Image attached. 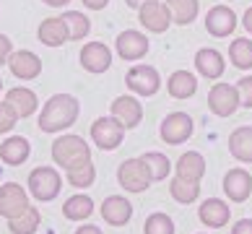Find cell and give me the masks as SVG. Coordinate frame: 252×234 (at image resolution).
Segmentation results:
<instances>
[{"instance_id":"1","label":"cell","mask_w":252,"mask_h":234,"mask_svg":"<svg viewBox=\"0 0 252 234\" xmlns=\"http://www.w3.org/2000/svg\"><path fill=\"white\" fill-rule=\"evenodd\" d=\"M78 115H81V104L76 97H70V94H55V97L44 101V107L39 112V130L42 133L68 130L70 125H76Z\"/></svg>"},{"instance_id":"2","label":"cell","mask_w":252,"mask_h":234,"mask_svg":"<svg viewBox=\"0 0 252 234\" xmlns=\"http://www.w3.org/2000/svg\"><path fill=\"white\" fill-rule=\"evenodd\" d=\"M26 187H29L32 198L50 203L60 195L63 190V177L55 167H36V169L29 172V180H26Z\"/></svg>"},{"instance_id":"3","label":"cell","mask_w":252,"mask_h":234,"mask_svg":"<svg viewBox=\"0 0 252 234\" xmlns=\"http://www.w3.org/2000/svg\"><path fill=\"white\" fill-rule=\"evenodd\" d=\"M81 159H91V146L83 140L81 135H60L55 138L52 143V162L63 167V169H68L70 164L81 162Z\"/></svg>"},{"instance_id":"4","label":"cell","mask_w":252,"mask_h":234,"mask_svg":"<svg viewBox=\"0 0 252 234\" xmlns=\"http://www.w3.org/2000/svg\"><path fill=\"white\" fill-rule=\"evenodd\" d=\"M125 138V125L120 123L117 117H96L94 125H91V140L94 146H99L101 151H115V148L123 146Z\"/></svg>"},{"instance_id":"5","label":"cell","mask_w":252,"mask_h":234,"mask_svg":"<svg viewBox=\"0 0 252 234\" xmlns=\"http://www.w3.org/2000/svg\"><path fill=\"white\" fill-rule=\"evenodd\" d=\"M125 83L133 94H138V97H154V94L161 89V76H158V70L151 68V65L138 63L127 70Z\"/></svg>"},{"instance_id":"6","label":"cell","mask_w":252,"mask_h":234,"mask_svg":"<svg viewBox=\"0 0 252 234\" xmlns=\"http://www.w3.org/2000/svg\"><path fill=\"white\" fill-rule=\"evenodd\" d=\"M192 130H195V123L188 112H172V115L164 117L161 128H158V135L169 146H182L185 140H190Z\"/></svg>"},{"instance_id":"7","label":"cell","mask_w":252,"mask_h":234,"mask_svg":"<svg viewBox=\"0 0 252 234\" xmlns=\"http://www.w3.org/2000/svg\"><path fill=\"white\" fill-rule=\"evenodd\" d=\"M117 182L127 193H143V190H148V185H151V174H148L146 164L141 159H125V162L117 167Z\"/></svg>"},{"instance_id":"8","label":"cell","mask_w":252,"mask_h":234,"mask_svg":"<svg viewBox=\"0 0 252 234\" xmlns=\"http://www.w3.org/2000/svg\"><path fill=\"white\" fill-rule=\"evenodd\" d=\"M239 91L231 83H216L208 91V109L216 117H231L239 109Z\"/></svg>"},{"instance_id":"9","label":"cell","mask_w":252,"mask_h":234,"mask_svg":"<svg viewBox=\"0 0 252 234\" xmlns=\"http://www.w3.org/2000/svg\"><path fill=\"white\" fill-rule=\"evenodd\" d=\"M117 55L123 60L127 63H138V60H143L148 50H151V42H148V36L141 34V32H135V29H125V32H120L117 34Z\"/></svg>"},{"instance_id":"10","label":"cell","mask_w":252,"mask_h":234,"mask_svg":"<svg viewBox=\"0 0 252 234\" xmlns=\"http://www.w3.org/2000/svg\"><path fill=\"white\" fill-rule=\"evenodd\" d=\"M29 208V193L18 182H3L0 185V216L16 219L18 213Z\"/></svg>"},{"instance_id":"11","label":"cell","mask_w":252,"mask_h":234,"mask_svg":"<svg viewBox=\"0 0 252 234\" xmlns=\"http://www.w3.org/2000/svg\"><path fill=\"white\" fill-rule=\"evenodd\" d=\"M138 21H141V26L148 29L151 34H164L169 29V24H174L169 8H166V3H161V0H151V3L138 8Z\"/></svg>"},{"instance_id":"12","label":"cell","mask_w":252,"mask_h":234,"mask_svg":"<svg viewBox=\"0 0 252 234\" xmlns=\"http://www.w3.org/2000/svg\"><path fill=\"white\" fill-rule=\"evenodd\" d=\"M81 65L83 70L94 73H107L112 68V50L104 44V42H86L81 47Z\"/></svg>"},{"instance_id":"13","label":"cell","mask_w":252,"mask_h":234,"mask_svg":"<svg viewBox=\"0 0 252 234\" xmlns=\"http://www.w3.org/2000/svg\"><path fill=\"white\" fill-rule=\"evenodd\" d=\"M223 193L231 203H245L250 195H252V177L247 169L242 167H234L223 174Z\"/></svg>"},{"instance_id":"14","label":"cell","mask_w":252,"mask_h":234,"mask_svg":"<svg viewBox=\"0 0 252 234\" xmlns=\"http://www.w3.org/2000/svg\"><path fill=\"white\" fill-rule=\"evenodd\" d=\"M8 68H11V73L18 81H34L42 73V60L32 50H18L8 58Z\"/></svg>"},{"instance_id":"15","label":"cell","mask_w":252,"mask_h":234,"mask_svg":"<svg viewBox=\"0 0 252 234\" xmlns=\"http://www.w3.org/2000/svg\"><path fill=\"white\" fill-rule=\"evenodd\" d=\"M109 112H112V117H117L120 123L125 125V130L138 128L141 120H143V104L135 97H127V94H123V97H117L115 101H112Z\"/></svg>"},{"instance_id":"16","label":"cell","mask_w":252,"mask_h":234,"mask_svg":"<svg viewBox=\"0 0 252 234\" xmlns=\"http://www.w3.org/2000/svg\"><path fill=\"white\" fill-rule=\"evenodd\" d=\"M101 219L109 227H125L133 219V203L125 195H107L104 203H101Z\"/></svg>"},{"instance_id":"17","label":"cell","mask_w":252,"mask_h":234,"mask_svg":"<svg viewBox=\"0 0 252 234\" xmlns=\"http://www.w3.org/2000/svg\"><path fill=\"white\" fill-rule=\"evenodd\" d=\"M205 29L211 36H229L237 29V13L229 5H213L205 13Z\"/></svg>"},{"instance_id":"18","label":"cell","mask_w":252,"mask_h":234,"mask_svg":"<svg viewBox=\"0 0 252 234\" xmlns=\"http://www.w3.org/2000/svg\"><path fill=\"white\" fill-rule=\"evenodd\" d=\"M195 70H198L203 78H208V81L221 78L223 70H226L223 55L219 50H213V47H203V50L195 52Z\"/></svg>"},{"instance_id":"19","label":"cell","mask_w":252,"mask_h":234,"mask_svg":"<svg viewBox=\"0 0 252 234\" xmlns=\"http://www.w3.org/2000/svg\"><path fill=\"white\" fill-rule=\"evenodd\" d=\"M198 219L205 224L208 229H223L231 219V208L221 198H208L200 203L198 208Z\"/></svg>"},{"instance_id":"20","label":"cell","mask_w":252,"mask_h":234,"mask_svg":"<svg viewBox=\"0 0 252 234\" xmlns=\"http://www.w3.org/2000/svg\"><path fill=\"white\" fill-rule=\"evenodd\" d=\"M29 154H32V143L24 135H11V138L3 140V146H0V162L8 164V167L24 164L26 159H29Z\"/></svg>"},{"instance_id":"21","label":"cell","mask_w":252,"mask_h":234,"mask_svg":"<svg viewBox=\"0 0 252 234\" xmlns=\"http://www.w3.org/2000/svg\"><path fill=\"white\" fill-rule=\"evenodd\" d=\"M174 172H177V177H182V180L200 182L203 174H205V159H203V154H198V151H185L180 159H177Z\"/></svg>"},{"instance_id":"22","label":"cell","mask_w":252,"mask_h":234,"mask_svg":"<svg viewBox=\"0 0 252 234\" xmlns=\"http://www.w3.org/2000/svg\"><path fill=\"white\" fill-rule=\"evenodd\" d=\"M229 154L242 164H252V125H239L229 135Z\"/></svg>"},{"instance_id":"23","label":"cell","mask_w":252,"mask_h":234,"mask_svg":"<svg viewBox=\"0 0 252 234\" xmlns=\"http://www.w3.org/2000/svg\"><path fill=\"white\" fill-rule=\"evenodd\" d=\"M5 101L18 112V117H32L34 112H36V107H39V99H36V94H34L32 89H26V86H13V89H8Z\"/></svg>"},{"instance_id":"24","label":"cell","mask_w":252,"mask_h":234,"mask_svg":"<svg viewBox=\"0 0 252 234\" xmlns=\"http://www.w3.org/2000/svg\"><path fill=\"white\" fill-rule=\"evenodd\" d=\"M65 180H68L70 187H78V190H86V187L94 185L96 180V167L91 159H81V162L70 164L68 169H65Z\"/></svg>"},{"instance_id":"25","label":"cell","mask_w":252,"mask_h":234,"mask_svg":"<svg viewBox=\"0 0 252 234\" xmlns=\"http://www.w3.org/2000/svg\"><path fill=\"white\" fill-rule=\"evenodd\" d=\"M166 91L172 99H190L198 91V78L190 70H174L166 81Z\"/></svg>"},{"instance_id":"26","label":"cell","mask_w":252,"mask_h":234,"mask_svg":"<svg viewBox=\"0 0 252 234\" xmlns=\"http://www.w3.org/2000/svg\"><path fill=\"white\" fill-rule=\"evenodd\" d=\"M36 36L47 47H60L68 42V29H65L63 18H44L39 24V29H36Z\"/></svg>"},{"instance_id":"27","label":"cell","mask_w":252,"mask_h":234,"mask_svg":"<svg viewBox=\"0 0 252 234\" xmlns=\"http://www.w3.org/2000/svg\"><path fill=\"white\" fill-rule=\"evenodd\" d=\"M91 213H94V201H91V195L76 193L63 203V216L68 221H83V219H89Z\"/></svg>"},{"instance_id":"28","label":"cell","mask_w":252,"mask_h":234,"mask_svg":"<svg viewBox=\"0 0 252 234\" xmlns=\"http://www.w3.org/2000/svg\"><path fill=\"white\" fill-rule=\"evenodd\" d=\"M166 8L172 13V21L180 26H188L198 18L200 11V0H166Z\"/></svg>"},{"instance_id":"29","label":"cell","mask_w":252,"mask_h":234,"mask_svg":"<svg viewBox=\"0 0 252 234\" xmlns=\"http://www.w3.org/2000/svg\"><path fill=\"white\" fill-rule=\"evenodd\" d=\"M169 195L177 203L190 205L200 198V182H190V180H182V177L174 174L172 182H169Z\"/></svg>"},{"instance_id":"30","label":"cell","mask_w":252,"mask_h":234,"mask_svg":"<svg viewBox=\"0 0 252 234\" xmlns=\"http://www.w3.org/2000/svg\"><path fill=\"white\" fill-rule=\"evenodd\" d=\"M42 224V213L39 208H34V205H29L24 213H18L16 219H8V229H11V234H34L36 229H39Z\"/></svg>"},{"instance_id":"31","label":"cell","mask_w":252,"mask_h":234,"mask_svg":"<svg viewBox=\"0 0 252 234\" xmlns=\"http://www.w3.org/2000/svg\"><path fill=\"white\" fill-rule=\"evenodd\" d=\"M141 162L146 164V169L148 174H151V182H161L169 177V169H172V162H169V156L161 154V151H148L141 156Z\"/></svg>"},{"instance_id":"32","label":"cell","mask_w":252,"mask_h":234,"mask_svg":"<svg viewBox=\"0 0 252 234\" xmlns=\"http://www.w3.org/2000/svg\"><path fill=\"white\" fill-rule=\"evenodd\" d=\"M229 60L234 68L239 70H250L252 68V39L247 36H239L229 44Z\"/></svg>"},{"instance_id":"33","label":"cell","mask_w":252,"mask_h":234,"mask_svg":"<svg viewBox=\"0 0 252 234\" xmlns=\"http://www.w3.org/2000/svg\"><path fill=\"white\" fill-rule=\"evenodd\" d=\"M60 18H63L65 29H68V39H86V34L91 32L89 16H83L81 11H65Z\"/></svg>"},{"instance_id":"34","label":"cell","mask_w":252,"mask_h":234,"mask_svg":"<svg viewBox=\"0 0 252 234\" xmlns=\"http://www.w3.org/2000/svg\"><path fill=\"white\" fill-rule=\"evenodd\" d=\"M143 234H174V221L166 213L156 211L143 221Z\"/></svg>"},{"instance_id":"35","label":"cell","mask_w":252,"mask_h":234,"mask_svg":"<svg viewBox=\"0 0 252 234\" xmlns=\"http://www.w3.org/2000/svg\"><path fill=\"white\" fill-rule=\"evenodd\" d=\"M18 123V112L8 104V101H0V135L3 133H11Z\"/></svg>"},{"instance_id":"36","label":"cell","mask_w":252,"mask_h":234,"mask_svg":"<svg viewBox=\"0 0 252 234\" xmlns=\"http://www.w3.org/2000/svg\"><path fill=\"white\" fill-rule=\"evenodd\" d=\"M237 91H239V104H242V107H247V109H252V76L239 78Z\"/></svg>"},{"instance_id":"37","label":"cell","mask_w":252,"mask_h":234,"mask_svg":"<svg viewBox=\"0 0 252 234\" xmlns=\"http://www.w3.org/2000/svg\"><path fill=\"white\" fill-rule=\"evenodd\" d=\"M13 55V42L8 39L5 34H0V65L8 63V58Z\"/></svg>"},{"instance_id":"38","label":"cell","mask_w":252,"mask_h":234,"mask_svg":"<svg viewBox=\"0 0 252 234\" xmlns=\"http://www.w3.org/2000/svg\"><path fill=\"white\" fill-rule=\"evenodd\" d=\"M231 234H252V219H239L231 227Z\"/></svg>"},{"instance_id":"39","label":"cell","mask_w":252,"mask_h":234,"mask_svg":"<svg viewBox=\"0 0 252 234\" xmlns=\"http://www.w3.org/2000/svg\"><path fill=\"white\" fill-rule=\"evenodd\" d=\"M86 8H91V11H101V8H107L109 0H81Z\"/></svg>"},{"instance_id":"40","label":"cell","mask_w":252,"mask_h":234,"mask_svg":"<svg viewBox=\"0 0 252 234\" xmlns=\"http://www.w3.org/2000/svg\"><path fill=\"white\" fill-rule=\"evenodd\" d=\"M73 234H104L99 227H94V224H83V227H78Z\"/></svg>"},{"instance_id":"41","label":"cell","mask_w":252,"mask_h":234,"mask_svg":"<svg viewBox=\"0 0 252 234\" xmlns=\"http://www.w3.org/2000/svg\"><path fill=\"white\" fill-rule=\"evenodd\" d=\"M242 24H245V29L252 34V8H247V11H245V18H242Z\"/></svg>"},{"instance_id":"42","label":"cell","mask_w":252,"mask_h":234,"mask_svg":"<svg viewBox=\"0 0 252 234\" xmlns=\"http://www.w3.org/2000/svg\"><path fill=\"white\" fill-rule=\"evenodd\" d=\"M42 3H47L50 8H63V5H68L70 0H42Z\"/></svg>"},{"instance_id":"43","label":"cell","mask_w":252,"mask_h":234,"mask_svg":"<svg viewBox=\"0 0 252 234\" xmlns=\"http://www.w3.org/2000/svg\"><path fill=\"white\" fill-rule=\"evenodd\" d=\"M125 3H127V8H141L146 3H151V0H125Z\"/></svg>"},{"instance_id":"44","label":"cell","mask_w":252,"mask_h":234,"mask_svg":"<svg viewBox=\"0 0 252 234\" xmlns=\"http://www.w3.org/2000/svg\"><path fill=\"white\" fill-rule=\"evenodd\" d=\"M0 91H3V78H0Z\"/></svg>"},{"instance_id":"45","label":"cell","mask_w":252,"mask_h":234,"mask_svg":"<svg viewBox=\"0 0 252 234\" xmlns=\"http://www.w3.org/2000/svg\"><path fill=\"white\" fill-rule=\"evenodd\" d=\"M198 234H205V232H198Z\"/></svg>"}]
</instances>
